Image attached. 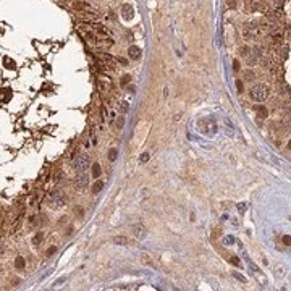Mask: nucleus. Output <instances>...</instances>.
<instances>
[{"label": "nucleus", "mask_w": 291, "mask_h": 291, "mask_svg": "<svg viewBox=\"0 0 291 291\" xmlns=\"http://www.w3.org/2000/svg\"><path fill=\"white\" fill-rule=\"evenodd\" d=\"M251 99L256 102H264L267 97H269V88L265 84H256V86L249 91Z\"/></svg>", "instance_id": "f257e3e1"}, {"label": "nucleus", "mask_w": 291, "mask_h": 291, "mask_svg": "<svg viewBox=\"0 0 291 291\" xmlns=\"http://www.w3.org/2000/svg\"><path fill=\"white\" fill-rule=\"evenodd\" d=\"M197 128L204 134H215L217 133V125L212 118H202L197 121Z\"/></svg>", "instance_id": "f03ea898"}, {"label": "nucleus", "mask_w": 291, "mask_h": 291, "mask_svg": "<svg viewBox=\"0 0 291 291\" xmlns=\"http://www.w3.org/2000/svg\"><path fill=\"white\" fill-rule=\"evenodd\" d=\"M66 201H68V197L65 196L63 192H60V191L52 192V194H50V197H49V204H50V207H52V209H62L66 204Z\"/></svg>", "instance_id": "7ed1b4c3"}, {"label": "nucleus", "mask_w": 291, "mask_h": 291, "mask_svg": "<svg viewBox=\"0 0 291 291\" xmlns=\"http://www.w3.org/2000/svg\"><path fill=\"white\" fill-rule=\"evenodd\" d=\"M260 34V28L259 26H254V24H244L243 28V36L246 41H257Z\"/></svg>", "instance_id": "20e7f679"}, {"label": "nucleus", "mask_w": 291, "mask_h": 291, "mask_svg": "<svg viewBox=\"0 0 291 291\" xmlns=\"http://www.w3.org/2000/svg\"><path fill=\"white\" fill-rule=\"evenodd\" d=\"M88 167H89V157L86 154H78L76 159L73 160V168L76 172H86Z\"/></svg>", "instance_id": "39448f33"}, {"label": "nucleus", "mask_w": 291, "mask_h": 291, "mask_svg": "<svg viewBox=\"0 0 291 291\" xmlns=\"http://www.w3.org/2000/svg\"><path fill=\"white\" fill-rule=\"evenodd\" d=\"M89 185V175L84 173V172H78V175L75 176V180H73V186H75V189L78 191H83L86 189Z\"/></svg>", "instance_id": "423d86ee"}, {"label": "nucleus", "mask_w": 291, "mask_h": 291, "mask_svg": "<svg viewBox=\"0 0 291 291\" xmlns=\"http://www.w3.org/2000/svg\"><path fill=\"white\" fill-rule=\"evenodd\" d=\"M131 230H133V233H134V236L136 238H139V239H144L146 236H147V230L142 225H134L133 228H131Z\"/></svg>", "instance_id": "0eeeda50"}, {"label": "nucleus", "mask_w": 291, "mask_h": 291, "mask_svg": "<svg viewBox=\"0 0 291 291\" xmlns=\"http://www.w3.org/2000/svg\"><path fill=\"white\" fill-rule=\"evenodd\" d=\"M244 7L248 8V11H256L262 7V0H246Z\"/></svg>", "instance_id": "6e6552de"}, {"label": "nucleus", "mask_w": 291, "mask_h": 291, "mask_svg": "<svg viewBox=\"0 0 291 291\" xmlns=\"http://www.w3.org/2000/svg\"><path fill=\"white\" fill-rule=\"evenodd\" d=\"M128 54H129V58L139 60V57H141V49H139V47H136V45H131L129 50H128Z\"/></svg>", "instance_id": "1a4fd4ad"}, {"label": "nucleus", "mask_w": 291, "mask_h": 291, "mask_svg": "<svg viewBox=\"0 0 291 291\" xmlns=\"http://www.w3.org/2000/svg\"><path fill=\"white\" fill-rule=\"evenodd\" d=\"M13 265H15L16 270H24V269H26V259L20 256V257L15 259V264H13Z\"/></svg>", "instance_id": "9d476101"}, {"label": "nucleus", "mask_w": 291, "mask_h": 291, "mask_svg": "<svg viewBox=\"0 0 291 291\" xmlns=\"http://www.w3.org/2000/svg\"><path fill=\"white\" fill-rule=\"evenodd\" d=\"M102 60H104L108 66H115L117 65V58H115V57H112L108 54H104V52H102Z\"/></svg>", "instance_id": "9b49d317"}, {"label": "nucleus", "mask_w": 291, "mask_h": 291, "mask_svg": "<svg viewBox=\"0 0 291 291\" xmlns=\"http://www.w3.org/2000/svg\"><path fill=\"white\" fill-rule=\"evenodd\" d=\"M121 13H123V18H126V20H131V18H133V8H131L128 3L121 7Z\"/></svg>", "instance_id": "f8f14e48"}, {"label": "nucleus", "mask_w": 291, "mask_h": 291, "mask_svg": "<svg viewBox=\"0 0 291 291\" xmlns=\"http://www.w3.org/2000/svg\"><path fill=\"white\" fill-rule=\"evenodd\" d=\"M102 189H104V181H102V180H97L95 183L92 185V188H91V192H92V194H99Z\"/></svg>", "instance_id": "ddd939ff"}, {"label": "nucleus", "mask_w": 291, "mask_h": 291, "mask_svg": "<svg viewBox=\"0 0 291 291\" xmlns=\"http://www.w3.org/2000/svg\"><path fill=\"white\" fill-rule=\"evenodd\" d=\"M256 112H257V115L260 118H267V117H269V110H267L264 105H256Z\"/></svg>", "instance_id": "4468645a"}, {"label": "nucleus", "mask_w": 291, "mask_h": 291, "mask_svg": "<svg viewBox=\"0 0 291 291\" xmlns=\"http://www.w3.org/2000/svg\"><path fill=\"white\" fill-rule=\"evenodd\" d=\"M42 239H44V233H42V231H37L36 235L32 236V246H39Z\"/></svg>", "instance_id": "2eb2a0df"}, {"label": "nucleus", "mask_w": 291, "mask_h": 291, "mask_svg": "<svg viewBox=\"0 0 291 291\" xmlns=\"http://www.w3.org/2000/svg\"><path fill=\"white\" fill-rule=\"evenodd\" d=\"M108 160L110 162H115L117 160V157H118V151H117V147H112V149H108Z\"/></svg>", "instance_id": "dca6fc26"}, {"label": "nucleus", "mask_w": 291, "mask_h": 291, "mask_svg": "<svg viewBox=\"0 0 291 291\" xmlns=\"http://www.w3.org/2000/svg\"><path fill=\"white\" fill-rule=\"evenodd\" d=\"M113 243L120 244V246H125V244H129V239L125 238V236H115L113 238Z\"/></svg>", "instance_id": "f3484780"}, {"label": "nucleus", "mask_w": 291, "mask_h": 291, "mask_svg": "<svg viewBox=\"0 0 291 291\" xmlns=\"http://www.w3.org/2000/svg\"><path fill=\"white\" fill-rule=\"evenodd\" d=\"M75 8L76 10H86V8H89V5H88L86 0H76V2H75Z\"/></svg>", "instance_id": "a211bd4d"}, {"label": "nucleus", "mask_w": 291, "mask_h": 291, "mask_svg": "<svg viewBox=\"0 0 291 291\" xmlns=\"http://www.w3.org/2000/svg\"><path fill=\"white\" fill-rule=\"evenodd\" d=\"M288 50H289V47H288V45H285V47H282L280 50H278V52H280V60L283 62V60H286L288 58Z\"/></svg>", "instance_id": "6ab92c4d"}, {"label": "nucleus", "mask_w": 291, "mask_h": 291, "mask_svg": "<svg viewBox=\"0 0 291 291\" xmlns=\"http://www.w3.org/2000/svg\"><path fill=\"white\" fill-rule=\"evenodd\" d=\"M100 173H102L100 165H99V163H94V165H92V176H94V178H99Z\"/></svg>", "instance_id": "aec40b11"}, {"label": "nucleus", "mask_w": 291, "mask_h": 291, "mask_svg": "<svg viewBox=\"0 0 291 291\" xmlns=\"http://www.w3.org/2000/svg\"><path fill=\"white\" fill-rule=\"evenodd\" d=\"M3 63H5V66H7L8 68V70H15V62L13 60H11L10 58V57H5V58H3Z\"/></svg>", "instance_id": "412c9836"}, {"label": "nucleus", "mask_w": 291, "mask_h": 291, "mask_svg": "<svg viewBox=\"0 0 291 291\" xmlns=\"http://www.w3.org/2000/svg\"><path fill=\"white\" fill-rule=\"evenodd\" d=\"M254 78H256V73L252 70H246V71H244V79H246V81H252Z\"/></svg>", "instance_id": "4be33fe9"}, {"label": "nucleus", "mask_w": 291, "mask_h": 291, "mask_svg": "<svg viewBox=\"0 0 291 291\" xmlns=\"http://www.w3.org/2000/svg\"><path fill=\"white\" fill-rule=\"evenodd\" d=\"M118 110L121 112V113H126L129 110V105H128V102H120V105H118Z\"/></svg>", "instance_id": "5701e85b"}, {"label": "nucleus", "mask_w": 291, "mask_h": 291, "mask_svg": "<svg viewBox=\"0 0 291 291\" xmlns=\"http://www.w3.org/2000/svg\"><path fill=\"white\" fill-rule=\"evenodd\" d=\"M129 83H131V76H129V75H123V76H121V81H120V84H121V86L125 88V86H128Z\"/></svg>", "instance_id": "b1692460"}, {"label": "nucleus", "mask_w": 291, "mask_h": 291, "mask_svg": "<svg viewBox=\"0 0 291 291\" xmlns=\"http://www.w3.org/2000/svg\"><path fill=\"white\" fill-rule=\"evenodd\" d=\"M239 54H241V57H244V58H246V57L251 54V49L248 47V45H246V47H241V49H239Z\"/></svg>", "instance_id": "393cba45"}, {"label": "nucleus", "mask_w": 291, "mask_h": 291, "mask_svg": "<svg viewBox=\"0 0 291 291\" xmlns=\"http://www.w3.org/2000/svg\"><path fill=\"white\" fill-rule=\"evenodd\" d=\"M86 39H88L89 42H92V44L97 42V36H95L94 32H88V34H86Z\"/></svg>", "instance_id": "a878e982"}, {"label": "nucleus", "mask_w": 291, "mask_h": 291, "mask_svg": "<svg viewBox=\"0 0 291 291\" xmlns=\"http://www.w3.org/2000/svg\"><path fill=\"white\" fill-rule=\"evenodd\" d=\"M236 89H238V92H244V84H243V81L241 79H236Z\"/></svg>", "instance_id": "bb28decb"}, {"label": "nucleus", "mask_w": 291, "mask_h": 291, "mask_svg": "<svg viewBox=\"0 0 291 291\" xmlns=\"http://www.w3.org/2000/svg\"><path fill=\"white\" fill-rule=\"evenodd\" d=\"M246 60H248V65H249V66H254L256 62H257V58H256V57H251V54L246 57Z\"/></svg>", "instance_id": "cd10ccee"}, {"label": "nucleus", "mask_w": 291, "mask_h": 291, "mask_svg": "<svg viewBox=\"0 0 291 291\" xmlns=\"http://www.w3.org/2000/svg\"><path fill=\"white\" fill-rule=\"evenodd\" d=\"M280 94H288V84L285 83H280V91H278Z\"/></svg>", "instance_id": "c85d7f7f"}, {"label": "nucleus", "mask_w": 291, "mask_h": 291, "mask_svg": "<svg viewBox=\"0 0 291 291\" xmlns=\"http://www.w3.org/2000/svg\"><path fill=\"white\" fill-rule=\"evenodd\" d=\"M57 252V246H50L49 249H47V252H45V256H47V257H50V256H54Z\"/></svg>", "instance_id": "c756f323"}, {"label": "nucleus", "mask_w": 291, "mask_h": 291, "mask_svg": "<svg viewBox=\"0 0 291 291\" xmlns=\"http://www.w3.org/2000/svg\"><path fill=\"white\" fill-rule=\"evenodd\" d=\"M123 125H125V117H118V120H117V126H118V129H121V128H123Z\"/></svg>", "instance_id": "7c9ffc66"}, {"label": "nucleus", "mask_w": 291, "mask_h": 291, "mask_svg": "<svg viewBox=\"0 0 291 291\" xmlns=\"http://www.w3.org/2000/svg\"><path fill=\"white\" fill-rule=\"evenodd\" d=\"M233 277H235V278H238V280H239V282H243V283H246V278H244V277L241 275V273H238V272H233Z\"/></svg>", "instance_id": "2f4dec72"}, {"label": "nucleus", "mask_w": 291, "mask_h": 291, "mask_svg": "<svg viewBox=\"0 0 291 291\" xmlns=\"http://www.w3.org/2000/svg\"><path fill=\"white\" fill-rule=\"evenodd\" d=\"M75 215H76V217H83V215H84V210L81 209V205H78V207L75 209Z\"/></svg>", "instance_id": "473e14b6"}, {"label": "nucleus", "mask_w": 291, "mask_h": 291, "mask_svg": "<svg viewBox=\"0 0 291 291\" xmlns=\"http://www.w3.org/2000/svg\"><path fill=\"white\" fill-rule=\"evenodd\" d=\"M230 264H233V265L239 267V265H241V262L238 260V257H235V256H233V257H230Z\"/></svg>", "instance_id": "72a5a7b5"}, {"label": "nucleus", "mask_w": 291, "mask_h": 291, "mask_svg": "<svg viewBox=\"0 0 291 291\" xmlns=\"http://www.w3.org/2000/svg\"><path fill=\"white\" fill-rule=\"evenodd\" d=\"M246 209H248V204H244V202H241V204L238 205V210H239V212H241V214H244V212H246Z\"/></svg>", "instance_id": "f704fd0d"}, {"label": "nucleus", "mask_w": 291, "mask_h": 291, "mask_svg": "<svg viewBox=\"0 0 291 291\" xmlns=\"http://www.w3.org/2000/svg\"><path fill=\"white\" fill-rule=\"evenodd\" d=\"M149 154H142V155H141V159H139V160H141V163H146L147 160H149Z\"/></svg>", "instance_id": "c9c22d12"}, {"label": "nucleus", "mask_w": 291, "mask_h": 291, "mask_svg": "<svg viewBox=\"0 0 291 291\" xmlns=\"http://www.w3.org/2000/svg\"><path fill=\"white\" fill-rule=\"evenodd\" d=\"M289 241H291V238H289V235H285L283 236V243L286 244V246H289Z\"/></svg>", "instance_id": "e433bc0d"}, {"label": "nucleus", "mask_w": 291, "mask_h": 291, "mask_svg": "<svg viewBox=\"0 0 291 291\" xmlns=\"http://www.w3.org/2000/svg\"><path fill=\"white\" fill-rule=\"evenodd\" d=\"M233 70H235V71L239 70V62L238 60H233Z\"/></svg>", "instance_id": "4c0bfd02"}, {"label": "nucleus", "mask_w": 291, "mask_h": 291, "mask_svg": "<svg viewBox=\"0 0 291 291\" xmlns=\"http://www.w3.org/2000/svg\"><path fill=\"white\" fill-rule=\"evenodd\" d=\"M117 62H120V63H121V65H128V60H126V58H121V57H118V58H117Z\"/></svg>", "instance_id": "58836bf2"}, {"label": "nucleus", "mask_w": 291, "mask_h": 291, "mask_svg": "<svg viewBox=\"0 0 291 291\" xmlns=\"http://www.w3.org/2000/svg\"><path fill=\"white\" fill-rule=\"evenodd\" d=\"M228 7H230V8H235V7H236V0H228Z\"/></svg>", "instance_id": "ea45409f"}, {"label": "nucleus", "mask_w": 291, "mask_h": 291, "mask_svg": "<svg viewBox=\"0 0 291 291\" xmlns=\"http://www.w3.org/2000/svg\"><path fill=\"white\" fill-rule=\"evenodd\" d=\"M228 243H235V238H233V236H228V238L225 239V244H228Z\"/></svg>", "instance_id": "a19ab883"}, {"label": "nucleus", "mask_w": 291, "mask_h": 291, "mask_svg": "<svg viewBox=\"0 0 291 291\" xmlns=\"http://www.w3.org/2000/svg\"><path fill=\"white\" fill-rule=\"evenodd\" d=\"M0 275H2V269H0Z\"/></svg>", "instance_id": "79ce46f5"}]
</instances>
